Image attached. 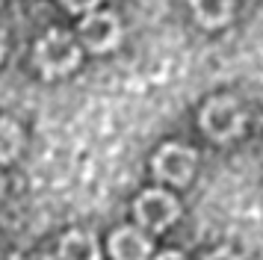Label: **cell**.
I'll list each match as a JSON object with an SVG mask.
<instances>
[{"mask_svg": "<svg viewBox=\"0 0 263 260\" xmlns=\"http://www.w3.org/2000/svg\"><path fill=\"white\" fill-rule=\"evenodd\" d=\"M109 251H112V257L116 260H148V254H151V243H148L139 231H133V228H121V231H116L112 239H109Z\"/></svg>", "mask_w": 263, "mask_h": 260, "instance_id": "obj_6", "label": "cell"}, {"mask_svg": "<svg viewBox=\"0 0 263 260\" xmlns=\"http://www.w3.org/2000/svg\"><path fill=\"white\" fill-rule=\"evenodd\" d=\"M192 9L204 27H219L231 18V3H201L198 0V3H192Z\"/></svg>", "mask_w": 263, "mask_h": 260, "instance_id": "obj_8", "label": "cell"}, {"mask_svg": "<svg viewBox=\"0 0 263 260\" xmlns=\"http://www.w3.org/2000/svg\"><path fill=\"white\" fill-rule=\"evenodd\" d=\"M207 260H239V257H237V254H231L228 248H219V251H213Z\"/></svg>", "mask_w": 263, "mask_h": 260, "instance_id": "obj_11", "label": "cell"}, {"mask_svg": "<svg viewBox=\"0 0 263 260\" xmlns=\"http://www.w3.org/2000/svg\"><path fill=\"white\" fill-rule=\"evenodd\" d=\"M80 35H83V42L89 50H109V47L119 45V21H116V15H109V12H95V15H89L83 24H80Z\"/></svg>", "mask_w": 263, "mask_h": 260, "instance_id": "obj_5", "label": "cell"}, {"mask_svg": "<svg viewBox=\"0 0 263 260\" xmlns=\"http://www.w3.org/2000/svg\"><path fill=\"white\" fill-rule=\"evenodd\" d=\"M60 254H62V260H101V248H98L92 234L71 231V234L62 236Z\"/></svg>", "mask_w": 263, "mask_h": 260, "instance_id": "obj_7", "label": "cell"}, {"mask_svg": "<svg viewBox=\"0 0 263 260\" xmlns=\"http://www.w3.org/2000/svg\"><path fill=\"white\" fill-rule=\"evenodd\" d=\"M18 148H21V130H18V124L0 118V163L12 160L18 154Z\"/></svg>", "mask_w": 263, "mask_h": 260, "instance_id": "obj_9", "label": "cell"}, {"mask_svg": "<svg viewBox=\"0 0 263 260\" xmlns=\"http://www.w3.org/2000/svg\"><path fill=\"white\" fill-rule=\"evenodd\" d=\"M157 260H183V257H180L178 251H166V254H160Z\"/></svg>", "mask_w": 263, "mask_h": 260, "instance_id": "obj_12", "label": "cell"}, {"mask_svg": "<svg viewBox=\"0 0 263 260\" xmlns=\"http://www.w3.org/2000/svg\"><path fill=\"white\" fill-rule=\"evenodd\" d=\"M77 59H80V47L74 45L71 35L57 33V30L45 35L36 47V62L48 77H60L65 71H71Z\"/></svg>", "mask_w": 263, "mask_h": 260, "instance_id": "obj_1", "label": "cell"}, {"mask_svg": "<svg viewBox=\"0 0 263 260\" xmlns=\"http://www.w3.org/2000/svg\"><path fill=\"white\" fill-rule=\"evenodd\" d=\"M0 195H3V177H0Z\"/></svg>", "mask_w": 263, "mask_h": 260, "instance_id": "obj_14", "label": "cell"}, {"mask_svg": "<svg viewBox=\"0 0 263 260\" xmlns=\"http://www.w3.org/2000/svg\"><path fill=\"white\" fill-rule=\"evenodd\" d=\"M0 53H3V47H0Z\"/></svg>", "mask_w": 263, "mask_h": 260, "instance_id": "obj_15", "label": "cell"}, {"mask_svg": "<svg viewBox=\"0 0 263 260\" xmlns=\"http://www.w3.org/2000/svg\"><path fill=\"white\" fill-rule=\"evenodd\" d=\"M154 172L168 183H186L195 172V151L186 145H163L154 157Z\"/></svg>", "mask_w": 263, "mask_h": 260, "instance_id": "obj_4", "label": "cell"}, {"mask_svg": "<svg viewBox=\"0 0 263 260\" xmlns=\"http://www.w3.org/2000/svg\"><path fill=\"white\" fill-rule=\"evenodd\" d=\"M242 121H246V116L234 98H213L201 113V127L219 142L234 139L242 130Z\"/></svg>", "mask_w": 263, "mask_h": 260, "instance_id": "obj_2", "label": "cell"}, {"mask_svg": "<svg viewBox=\"0 0 263 260\" xmlns=\"http://www.w3.org/2000/svg\"><path fill=\"white\" fill-rule=\"evenodd\" d=\"M15 260H53V257L42 254V251H18V254H15Z\"/></svg>", "mask_w": 263, "mask_h": 260, "instance_id": "obj_10", "label": "cell"}, {"mask_svg": "<svg viewBox=\"0 0 263 260\" xmlns=\"http://www.w3.org/2000/svg\"><path fill=\"white\" fill-rule=\"evenodd\" d=\"M68 9H95V3H68Z\"/></svg>", "mask_w": 263, "mask_h": 260, "instance_id": "obj_13", "label": "cell"}, {"mask_svg": "<svg viewBox=\"0 0 263 260\" xmlns=\"http://www.w3.org/2000/svg\"><path fill=\"white\" fill-rule=\"evenodd\" d=\"M136 216L151 231H163V228H168L180 216V207L175 201V195H168L163 189H148L136 201Z\"/></svg>", "mask_w": 263, "mask_h": 260, "instance_id": "obj_3", "label": "cell"}]
</instances>
